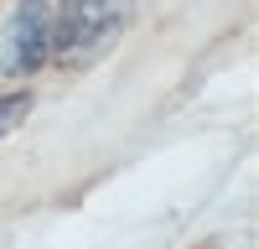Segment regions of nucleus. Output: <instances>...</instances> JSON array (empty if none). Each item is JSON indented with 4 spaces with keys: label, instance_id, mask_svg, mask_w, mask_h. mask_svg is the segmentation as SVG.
<instances>
[{
    "label": "nucleus",
    "instance_id": "obj_1",
    "mask_svg": "<svg viewBox=\"0 0 259 249\" xmlns=\"http://www.w3.org/2000/svg\"><path fill=\"white\" fill-rule=\"evenodd\" d=\"M135 0H62L52 11V47L47 57H57L62 68H89L124 36Z\"/></svg>",
    "mask_w": 259,
    "mask_h": 249
},
{
    "label": "nucleus",
    "instance_id": "obj_2",
    "mask_svg": "<svg viewBox=\"0 0 259 249\" xmlns=\"http://www.w3.org/2000/svg\"><path fill=\"white\" fill-rule=\"evenodd\" d=\"M52 47V6L47 0H21L6 21V36H0V73L6 78H26L47 62Z\"/></svg>",
    "mask_w": 259,
    "mask_h": 249
},
{
    "label": "nucleus",
    "instance_id": "obj_3",
    "mask_svg": "<svg viewBox=\"0 0 259 249\" xmlns=\"http://www.w3.org/2000/svg\"><path fill=\"white\" fill-rule=\"evenodd\" d=\"M26 109H31V94H0V135H6L16 119H26Z\"/></svg>",
    "mask_w": 259,
    "mask_h": 249
}]
</instances>
